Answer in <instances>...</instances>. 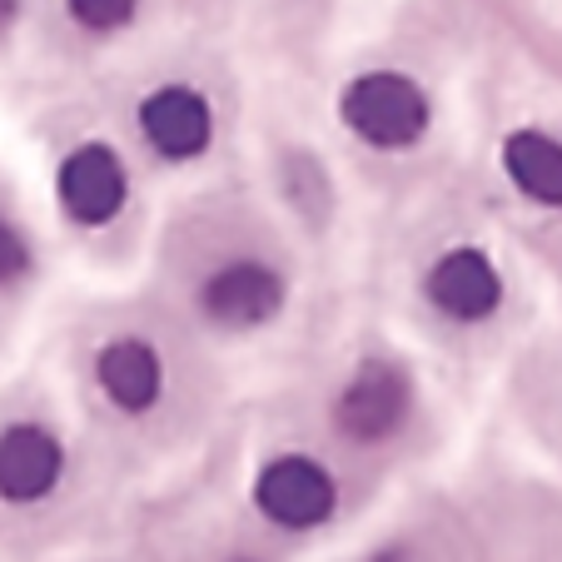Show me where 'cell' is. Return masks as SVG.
Returning <instances> with one entry per match:
<instances>
[{
    "instance_id": "obj_8",
    "label": "cell",
    "mask_w": 562,
    "mask_h": 562,
    "mask_svg": "<svg viewBox=\"0 0 562 562\" xmlns=\"http://www.w3.org/2000/svg\"><path fill=\"white\" fill-rule=\"evenodd\" d=\"M65 473V448L50 428L41 424H11L0 428V503L31 508L50 498Z\"/></svg>"
},
{
    "instance_id": "obj_10",
    "label": "cell",
    "mask_w": 562,
    "mask_h": 562,
    "mask_svg": "<svg viewBox=\"0 0 562 562\" xmlns=\"http://www.w3.org/2000/svg\"><path fill=\"white\" fill-rule=\"evenodd\" d=\"M503 175L513 190L542 210H562V139L538 125H522L503 139Z\"/></svg>"
},
{
    "instance_id": "obj_1",
    "label": "cell",
    "mask_w": 562,
    "mask_h": 562,
    "mask_svg": "<svg viewBox=\"0 0 562 562\" xmlns=\"http://www.w3.org/2000/svg\"><path fill=\"white\" fill-rule=\"evenodd\" d=\"M339 120L373 149H408L434 125V100L404 70H363L344 86Z\"/></svg>"
},
{
    "instance_id": "obj_5",
    "label": "cell",
    "mask_w": 562,
    "mask_h": 562,
    "mask_svg": "<svg viewBox=\"0 0 562 562\" xmlns=\"http://www.w3.org/2000/svg\"><path fill=\"white\" fill-rule=\"evenodd\" d=\"M408 373L398 363H383V359H369L349 373V383L339 389V404H334V418L349 438H389L393 428L408 418Z\"/></svg>"
},
{
    "instance_id": "obj_12",
    "label": "cell",
    "mask_w": 562,
    "mask_h": 562,
    "mask_svg": "<svg viewBox=\"0 0 562 562\" xmlns=\"http://www.w3.org/2000/svg\"><path fill=\"white\" fill-rule=\"evenodd\" d=\"M65 15L90 35H110V31H125V25L135 21L139 0H65Z\"/></svg>"
},
{
    "instance_id": "obj_7",
    "label": "cell",
    "mask_w": 562,
    "mask_h": 562,
    "mask_svg": "<svg viewBox=\"0 0 562 562\" xmlns=\"http://www.w3.org/2000/svg\"><path fill=\"white\" fill-rule=\"evenodd\" d=\"M139 135L159 159H200L214 139V110L194 86H159L139 100Z\"/></svg>"
},
{
    "instance_id": "obj_13",
    "label": "cell",
    "mask_w": 562,
    "mask_h": 562,
    "mask_svg": "<svg viewBox=\"0 0 562 562\" xmlns=\"http://www.w3.org/2000/svg\"><path fill=\"white\" fill-rule=\"evenodd\" d=\"M21 15H25V0H0V41L21 25Z\"/></svg>"
},
{
    "instance_id": "obj_9",
    "label": "cell",
    "mask_w": 562,
    "mask_h": 562,
    "mask_svg": "<svg viewBox=\"0 0 562 562\" xmlns=\"http://www.w3.org/2000/svg\"><path fill=\"white\" fill-rule=\"evenodd\" d=\"M95 379L110 393V404L125 408V414H145L159 404V389H165V369H159L155 344L145 339H110L95 359Z\"/></svg>"
},
{
    "instance_id": "obj_11",
    "label": "cell",
    "mask_w": 562,
    "mask_h": 562,
    "mask_svg": "<svg viewBox=\"0 0 562 562\" xmlns=\"http://www.w3.org/2000/svg\"><path fill=\"white\" fill-rule=\"evenodd\" d=\"M35 274V239L25 234L21 220L0 210V294L5 289H21Z\"/></svg>"
},
{
    "instance_id": "obj_4",
    "label": "cell",
    "mask_w": 562,
    "mask_h": 562,
    "mask_svg": "<svg viewBox=\"0 0 562 562\" xmlns=\"http://www.w3.org/2000/svg\"><path fill=\"white\" fill-rule=\"evenodd\" d=\"M424 294H428V304H434L438 314H448L453 324H483V318H493L503 304V274L483 249L458 245L428 265Z\"/></svg>"
},
{
    "instance_id": "obj_6",
    "label": "cell",
    "mask_w": 562,
    "mask_h": 562,
    "mask_svg": "<svg viewBox=\"0 0 562 562\" xmlns=\"http://www.w3.org/2000/svg\"><path fill=\"white\" fill-rule=\"evenodd\" d=\"M255 503L279 528H318L334 513V503H339V488H334V477L314 458L289 453V458H274L259 473Z\"/></svg>"
},
{
    "instance_id": "obj_2",
    "label": "cell",
    "mask_w": 562,
    "mask_h": 562,
    "mask_svg": "<svg viewBox=\"0 0 562 562\" xmlns=\"http://www.w3.org/2000/svg\"><path fill=\"white\" fill-rule=\"evenodd\" d=\"M55 200H60L65 220L80 224V229H100V224L120 220V210L130 200L125 159L100 139L75 145L55 170Z\"/></svg>"
},
{
    "instance_id": "obj_3",
    "label": "cell",
    "mask_w": 562,
    "mask_h": 562,
    "mask_svg": "<svg viewBox=\"0 0 562 562\" xmlns=\"http://www.w3.org/2000/svg\"><path fill=\"white\" fill-rule=\"evenodd\" d=\"M284 308V274L265 259H229L200 284V314L220 329H259Z\"/></svg>"
}]
</instances>
